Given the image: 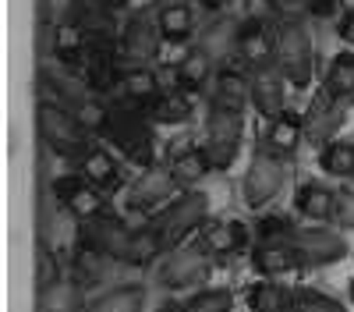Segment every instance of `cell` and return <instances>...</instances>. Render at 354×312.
Returning a JSON list of instances; mask_svg holds the SVG:
<instances>
[{"label":"cell","mask_w":354,"mask_h":312,"mask_svg":"<svg viewBox=\"0 0 354 312\" xmlns=\"http://www.w3.org/2000/svg\"><path fill=\"white\" fill-rule=\"evenodd\" d=\"M145 113H149V121L153 125H185L192 118V96L181 93V89H174V93H160L149 107H145Z\"/></svg>","instance_id":"cell-28"},{"label":"cell","mask_w":354,"mask_h":312,"mask_svg":"<svg viewBox=\"0 0 354 312\" xmlns=\"http://www.w3.org/2000/svg\"><path fill=\"white\" fill-rule=\"evenodd\" d=\"M78 11H82V0H43V21H46V28L75 25Z\"/></svg>","instance_id":"cell-39"},{"label":"cell","mask_w":354,"mask_h":312,"mask_svg":"<svg viewBox=\"0 0 354 312\" xmlns=\"http://www.w3.org/2000/svg\"><path fill=\"white\" fill-rule=\"evenodd\" d=\"M198 4H202L205 11H223V8L230 4V0H198Z\"/></svg>","instance_id":"cell-42"},{"label":"cell","mask_w":354,"mask_h":312,"mask_svg":"<svg viewBox=\"0 0 354 312\" xmlns=\"http://www.w3.org/2000/svg\"><path fill=\"white\" fill-rule=\"evenodd\" d=\"M322 89L344 103L354 100V50H340L330 61L326 75H322Z\"/></svg>","instance_id":"cell-29"},{"label":"cell","mask_w":354,"mask_h":312,"mask_svg":"<svg viewBox=\"0 0 354 312\" xmlns=\"http://www.w3.org/2000/svg\"><path fill=\"white\" fill-rule=\"evenodd\" d=\"M177 89L198 96V93H209L213 82H216V68H213V50L205 46H192L181 61H177Z\"/></svg>","instance_id":"cell-17"},{"label":"cell","mask_w":354,"mask_h":312,"mask_svg":"<svg viewBox=\"0 0 354 312\" xmlns=\"http://www.w3.org/2000/svg\"><path fill=\"white\" fill-rule=\"evenodd\" d=\"M160 50H163V33H160L156 15H149V11L128 15V21L121 28V43H117V57H121L124 71L128 68H153Z\"/></svg>","instance_id":"cell-5"},{"label":"cell","mask_w":354,"mask_h":312,"mask_svg":"<svg viewBox=\"0 0 354 312\" xmlns=\"http://www.w3.org/2000/svg\"><path fill=\"white\" fill-rule=\"evenodd\" d=\"M117 89H121V100H124L128 107H138V110H145V107H149V103L163 93V89H160V75H156L153 68H128Z\"/></svg>","instance_id":"cell-25"},{"label":"cell","mask_w":354,"mask_h":312,"mask_svg":"<svg viewBox=\"0 0 354 312\" xmlns=\"http://www.w3.org/2000/svg\"><path fill=\"white\" fill-rule=\"evenodd\" d=\"M230 309H234V291L230 288H198L185 302V312H230Z\"/></svg>","instance_id":"cell-34"},{"label":"cell","mask_w":354,"mask_h":312,"mask_svg":"<svg viewBox=\"0 0 354 312\" xmlns=\"http://www.w3.org/2000/svg\"><path fill=\"white\" fill-rule=\"evenodd\" d=\"M53 199H57V206H61L64 213H71V220L78 223H88V220H96L106 213V199L100 188H93L82 174H61V178H53Z\"/></svg>","instance_id":"cell-10"},{"label":"cell","mask_w":354,"mask_h":312,"mask_svg":"<svg viewBox=\"0 0 354 312\" xmlns=\"http://www.w3.org/2000/svg\"><path fill=\"white\" fill-rule=\"evenodd\" d=\"M266 11L277 25H305V18L312 15L308 0H266Z\"/></svg>","instance_id":"cell-37"},{"label":"cell","mask_w":354,"mask_h":312,"mask_svg":"<svg viewBox=\"0 0 354 312\" xmlns=\"http://www.w3.org/2000/svg\"><path fill=\"white\" fill-rule=\"evenodd\" d=\"M213 277V255L205 252L198 241L195 245H177L163 255V263L156 270V280L167 291H188L198 288Z\"/></svg>","instance_id":"cell-6"},{"label":"cell","mask_w":354,"mask_h":312,"mask_svg":"<svg viewBox=\"0 0 354 312\" xmlns=\"http://www.w3.org/2000/svg\"><path fill=\"white\" fill-rule=\"evenodd\" d=\"M234 53L248 64V71L277 64V28H270V21L255 15L238 21V28H234Z\"/></svg>","instance_id":"cell-11"},{"label":"cell","mask_w":354,"mask_h":312,"mask_svg":"<svg viewBox=\"0 0 354 312\" xmlns=\"http://www.w3.org/2000/svg\"><path fill=\"white\" fill-rule=\"evenodd\" d=\"M337 33H340V39H344V43H351V46H354V8H347V11L340 15Z\"/></svg>","instance_id":"cell-41"},{"label":"cell","mask_w":354,"mask_h":312,"mask_svg":"<svg viewBox=\"0 0 354 312\" xmlns=\"http://www.w3.org/2000/svg\"><path fill=\"white\" fill-rule=\"evenodd\" d=\"M344 121H347L344 100H337V96H330L326 89H322V93L312 100V107L305 110V138L315 142V146H326V142L340 138Z\"/></svg>","instance_id":"cell-14"},{"label":"cell","mask_w":354,"mask_h":312,"mask_svg":"<svg viewBox=\"0 0 354 312\" xmlns=\"http://www.w3.org/2000/svg\"><path fill=\"white\" fill-rule=\"evenodd\" d=\"M145 309V288L142 284H121L103 295H96L82 312H142Z\"/></svg>","instance_id":"cell-27"},{"label":"cell","mask_w":354,"mask_h":312,"mask_svg":"<svg viewBox=\"0 0 354 312\" xmlns=\"http://www.w3.org/2000/svg\"><path fill=\"white\" fill-rule=\"evenodd\" d=\"M106 142H113V149L121 153L124 160L138 163L142 170L156 167V135H153V121L149 113L138 107H110V125H106Z\"/></svg>","instance_id":"cell-1"},{"label":"cell","mask_w":354,"mask_h":312,"mask_svg":"<svg viewBox=\"0 0 354 312\" xmlns=\"http://www.w3.org/2000/svg\"><path fill=\"white\" fill-rule=\"evenodd\" d=\"M252 266L259 277L266 280H280L287 273H298L301 263H298V255H294L290 245H255L252 252Z\"/></svg>","instance_id":"cell-24"},{"label":"cell","mask_w":354,"mask_h":312,"mask_svg":"<svg viewBox=\"0 0 354 312\" xmlns=\"http://www.w3.org/2000/svg\"><path fill=\"white\" fill-rule=\"evenodd\" d=\"M36 128H39V138L46 142V149L64 156V160H82L88 149V131L85 125L78 121V113L57 100H43L36 107Z\"/></svg>","instance_id":"cell-2"},{"label":"cell","mask_w":354,"mask_h":312,"mask_svg":"<svg viewBox=\"0 0 354 312\" xmlns=\"http://www.w3.org/2000/svg\"><path fill=\"white\" fill-rule=\"evenodd\" d=\"M351 302H354V280H351Z\"/></svg>","instance_id":"cell-45"},{"label":"cell","mask_w":354,"mask_h":312,"mask_svg":"<svg viewBox=\"0 0 354 312\" xmlns=\"http://www.w3.org/2000/svg\"><path fill=\"white\" fill-rule=\"evenodd\" d=\"M290 248L298 255L301 270H308V266L315 270V266H330V263L347 259V241L333 227H298L290 238Z\"/></svg>","instance_id":"cell-9"},{"label":"cell","mask_w":354,"mask_h":312,"mask_svg":"<svg viewBox=\"0 0 354 312\" xmlns=\"http://www.w3.org/2000/svg\"><path fill=\"white\" fill-rule=\"evenodd\" d=\"M305 138V113L298 110H280L277 118H270V125H266V149H273L280 156H290L294 149L301 146Z\"/></svg>","instance_id":"cell-20"},{"label":"cell","mask_w":354,"mask_h":312,"mask_svg":"<svg viewBox=\"0 0 354 312\" xmlns=\"http://www.w3.org/2000/svg\"><path fill=\"white\" fill-rule=\"evenodd\" d=\"M294 220L287 217V213H266L259 223H255V238H259V245H290V238H294Z\"/></svg>","instance_id":"cell-32"},{"label":"cell","mask_w":354,"mask_h":312,"mask_svg":"<svg viewBox=\"0 0 354 312\" xmlns=\"http://www.w3.org/2000/svg\"><path fill=\"white\" fill-rule=\"evenodd\" d=\"M287 185V156L273 153V149H259L241 178V195L248 210H262L270 206L280 195V188Z\"/></svg>","instance_id":"cell-7"},{"label":"cell","mask_w":354,"mask_h":312,"mask_svg":"<svg viewBox=\"0 0 354 312\" xmlns=\"http://www.w3.org/2000/svg\"><path fill=\"white\" fill-rule=\"evenodd\" d=\"M153 312H185V305H177V302H167V305H160V309H153Z\"/></svg>","instance_id":"cell-44"},{"label":"cell","mask_w":354,"mask_h":312,"mask_svg":"<svg viewBox=\"0 0 354 312\" xmlns=\"http://www.w3.org/2000/svg\"><path fill=\"white\" fill-rule=\"evenodd\" d=\"M205 220H209V195L205 192H181L174 199V203H167L160 213H153V227H156V235L163 238L167 252L177 248V245H185V238L198 235Z\"/></svg>","instance_id":"cell-3"},{"label":"cell","mask_w":354,"mask_h":312,"mask_svg":"<svg viewBox=\"0 0 354 312\" xmlns=\"http://www.w3.org/2000/svg\"><path fill=\"white\" fill-rule=\"evenodd\" d=\"M333 223L340 227V231H354V188H340V192H337Z\"/></svg>","instance_id":"cell-40"},{"label":"cell","mask_w":354,"mask_h":312,"mask_svg":"<svg viewBox=\"0 0 354 312\" xmlns=\"http://www.w3.org/2000/svg\"><path fill=\"white\" fill-rule=\"evenodd\" d=\"M290 312H347V309H344V302L322 295V291L294 288V295H290Z\"/></svg>","instance_id":"cell-35"},{"label":"cell","mask_w":354,"mask_h":312,"mask_svg":"<svg viewBox=\"0 0 354 312\" xmlns=\"http://www.w3.org/2000/svg\"><path fill=\"white\" fill-rule=\"evenodd\" d=\"M160 4H174V0H160Z\"/></svg>","instance_id":"cell-46"},{"label":"cell","mask_w":354,"mask_h":312,"mask_svg":"<svg viewBox=\"0 0 354 312\" xmlns=\"http://www.w3.org/2000/svg\"><path fill=\"white\" fill-rule=\"evenodd\" d=\"M78 174L93 185V188H100L103 195H110V192H121L124 188V167H121V160H117L110 149H103V146H93L82 160H78Z\"/></svg>","instance_id":"cell-16"},{"label":"cell","mask_w":354,"mask_h":312,"mask_svg":"<svg viewBox=\"0 0 354 312\" xmlns=\"http://www.w3.org/2000/svg\"><path fill=\"white\" fill-rule=\"evenodd\" d=\"M290 295H294V288H283L277 280L259 277L248 288V309L252 312H290Z\"/></svg>","instance_id":"cell-30"},{"label":"cell","mask_w":354,"mask_h":312,"mask_svg":"<svg viewBox=\"0 0 354 312\" xmlns=\"http://www.w3.org/2000/svg\"><path fill=\"white\" fill-rule=\"evenodd\" d=\"M100 273H103V255H96V252H88V248H75L71 252V280L75 284H96L100 280Z\"/></svg>","instance_id":"cell-36"},{"label":"cell","mask_w":354,"mask_h":312,"mask_svg":"<svg viewBox=\"0 0 354 312\" xmlns=\"http://www.w3.org/2000/svg\"><path fill=\"white\" fill-rule=\"evenodd\" d=\"M75 113H78V121L85 125L88 135H93V131H106V125H110V107L100 96H88L85 103H78Z\"/></svg>","instance_id":"cell-38"},{"label":"cell","mask_w":354,"mask_h":312,"mask_svg":"<svg viewBox=\"0 0 354 312\" xmlns=\"http://www.w3.org/2000/svg\"><path fill=\"white\" fill-rule=\"evenodd\" d=\"M128 238H131V227L124 220H117L113 213H103L78 227V248H88V252L103 255V259H117V263L124 255Z\"/></svg>","instance_id":"cell-13"},{"label":"cell","mask_w":354,"mask_h":312,"mask_svg":"<svg viewBox=\"0 0 354 312\" xmlns=\"http://www.w3.org/2000/svg\"><path fill=\"white\" fill-rule=\"evenodd\" d=\"M248 103H252V82L241 71H234V68L216 71V82H213V89H209V110L245 113Z\"/></svg>","instance_id":"cell-19"},{"label":"cell","mask_w":354,"mask_h":312,"mask_svg":"<svg viewBox=\"0 0 354 312\" xmlns=\"http://www.w3.org/2000/svg\"><path fill=\"white\" fill-rule=\"evenodd\" d=\"M198 245L220 259V255H234L248 245V227L241 220H205V227L198 231Z\"/></svg>","instance_id":"cell-18"},{"label":"cell","mask_w":354,"mask_h":312,"mask_svg":"<svg viewBox=\"0 0 354 312\" xmlns=\"http://www.w3.org/2000/svg\"><path fill=\"white\" fill-rule=\"evenodd\" d=\"M294 210H298L305 220L312 223H333V213H337V192L326 188L322 181H305L298 192H294Z\"/></svg>","instance_id":"cell-22"},{"label":"cell","mask_w":354,"mask_h":312,"mask_svg":"<svg viewBox=\"0 0 354 312\" xmlns=\"http://www.w3.org/2000/svg\"><path fill=\"white\" fill-rule=\"evenodd\" d=\"M252 82V107L262 113V118H277L280 110H287V89H290V82L287 75L270 64V68H255L248 75Z\"/></svg>","instance_id":"cell-15"},{"label":"cell","mask_w":354,"mask_h":312,"mask_svg":"<svg viewBox=\"0 0 354 312\" xmlns=\"http://www.w3.org/2000/svg\"><path fill=\"white\" fill-rule=\"evenodd\" d=\"M241 138H245V113H234V110H209L202 146H205V153H209V160H213L216 170H227L234 160H238Z\"/></svg>","instance_id":"cell-8"},{"label":"cell","mask_w":354,"mask_h":312,"mask_svg":"<svg viewBox=\"0 0 354 312\" xmlns=\"http://www.w3.org/2000/svg\"><path fill=\"white\" fill-rule=\"evenodd\" d=\"M163 252H167V245H163V238L156 235L153 223L131 227V238H128V245H124L121 263H128V266H149V263L160 259Z\"/></svg>","instance_id":"cell-26"},{"label":"cell","mask_w":354,"mask_h":312,"mask_svg":"<svg viewBox=\"0 0 354 312\" xmlns=\"http://www.w3.org/2000/svg\"><path fill=\"white\" fill-rule=\"evenodd\" d=\"M156 21L163 43H188L195 36V8L188 0H174V4H160L156 8Z\"/></svg>","instance_id":"cell-23"},{"label":"cell","mask_w":354,"mask_h":312,"mask_svg":"<svg viewBox=\"0 0 354 312\" xmlns=\"http://www.w3.org/2000/svg\"><path fill=\"white\" fill-rule=\"evenodd\" d=\"M61 280H64L61 255L50 252V248H39V255H36V288H39V295L57 291V288H61Z\"/></svg>","instance_id":"cell-33"},{"label":"cell","mask_w":354,"mask_h":312,"mask_svg":"<svg viewBox=\"0 0 354 312\" xmlns=\"http://www.w3.org/2000/svg\"><path fill=\"white\" fill-rule=\"evenodd\" d=\"M319 167L326 170L330 178H354V142L333 138L319 149Z\"/></svg>","instance_id":"cell-31"},{"label":"cell","mask_w":354,"mask_h":312,"mask_svg":"<svg viewBox=\"0 0 354 312\" xmlns=\"http://www.w3.org/2000/svg\"><path fill=\"white\" fill-rule=\"evenodd\" d=\"M167 170L174 174V181L181 185V188H192V185H198L205 174H213L216 167H213L209 153H205V146H181V149L170 153Z\"/></svg>","instance_id":"cell-21"},{"label":"cell","mask_w":354,"mask_h":312,"mask_svg":"<svg viewBox=\"0 0 354 312\" xmlns=\"http://www.w3.org/2000/svg\"><path fill=\"white\" fill-rule=\"evenodd\" d=\"M103 4H106V8H110V11L117 15V11H124V8L131 4V0H103Z\"/></svg>","instance_id":"cell-43"},{"label":"cell","mask_w":354,"mask_h":312,"mask_svg":"<svg viewBox=\"0 0 354 312\" xmlns=\"http://www.w3.org/2000/svg\"><path fill=\"white\" fill-rule=\"evenodd\" d=\"M185 188L174 181V174L167 167H149V170H142V178L128 188V210H135V213H160Z\"/></svg>","instance_id":"cell-12"},{"label":"cell","mask_w":354,"mask_h":312,"mask_svg":"<svg viewBox=\"0 0 354 312\" xmlns=\"http://www.w3.org/2000/svg\"><path fill=\"white\" fill-rule=\"evenodd\" d=\"M277 68L294 89L312 85L315 75V43L305 25H277Z\"/></svg>","instance_id":"cell-4"}]
</instances>
